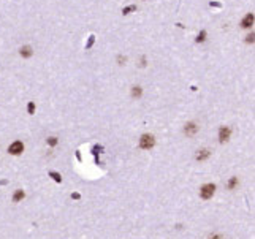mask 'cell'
<instances>
[{
  "label": "cell",
  "instance_id": "cell-1",
  "mask_svg": "<svg viewBox=\"0 0 255 239\" xmlns=\"http://www.w3.org/2000/svg\"><path fill=\"white\" fill-rule=\"evenodd\" d=\"M214 192H215V185L214 184H204L201 187V190H200V196H201L203 199H209V198H212Z\"/></svg>",
  "mask_w": 255,
  "mask_h": 239
},
{
  "label": "cell",
  "instance_id": "cell-2",
  "mask_svg": "<svg viewBox=\"0 0 255 239\" xmlns=\"http://www.w3.org/2000/svg\"><path fill=\"white\" fill-rule=\"evenodd\" d=\"M155 144V140H154V136L152 135H143L141 136V140H140V147H143V149H151L152 146Z\"/></svg>",
  "mask_w": 255,
  "mask_h": 239
},
{
  "label": "cell",
  "instance_id": "cell-3",
  "mask_svg": "<svg viewBox=\"0 0 255 239\" xmlns=\"http://www.w3.org/2000/svg\"><path fill=\"white\" fill-rule=\"evenodd\" d=\"M22 151H24V144H22L21 141H14V143L8 147V152L13 154V155H19Z\"/></svg>",
  "mask_w": 255,
  "mask_h": 239
},
{
  "label": "cell",
  "instance_id": "cell-4",
  "mask_svg": "<svg viewBox=\"0 0 255 239\" xmlns=\"http://www.w3.org/2000/svg\"><path fill=\"white\" fill-rule=\"evenodd\" d=\"M230 133H231V130L228 128V127H220V130H219V141H220V143L228 141Z\"/></svg>",
  "mask_w": 255,
  "mask_h": 239
},
{
  "label": "cell",
  "instance_id": "cell-5",
  "mask_svg": "<svg viewBox=\"0 0 255 239\" xmlns=\"http://www.w3.org/2000/svg\"><path fill=\"white\" fill-rule=\"evenodd\" d=\"M254 24V14L251 13V14H247L246 18L242 19V22H241V27H244V29H247V27H251Z\"/></svg>",
  "mask_w": 255,
  "mask_h": 239
},
{
  "label": "cell",
  "instance_id": "cell-6",
  "mask_svg": "<svg viewBox=\"0 0 255 239\" xmlns=\"http://www.w3.org/2000/svg\"><path fill=\"white\" fill-rule=\"evenodd\" d=\"M198 131V127L195 125V124H192V122H190V124H187L185 125V133H187V135H195V133Z\"/></svg>",
  "mask_w": 255,
  "mask_h": 239
},
{
  "label": "cell",
  "instance_id": "cell-7",
  "mask_svg": "<svg viewBox=\"0 0 255 239\" xmlns=\"http://www.w3.org/2000/svg\"><path fill=\"white\" fill-rule=\"evenodd\" d=\"M21 55H22V57H30V55H32V48L30 46L21 48Z\"/></svg>",
  "mask_w": 255,
  "mask_h": 239
},
{
  "label": "cell",
  "instance_id": "cell-8",
  "mask_svg": "<svg viewBox=\"0 0 255 239\" xmlns=\"http://www.w3.org/2000/svg\"><path fill=\"white\" fill-rule=\"evenodd\" d=\"M24 196H25L24 190H16L14 195H13V201H21V199L24 198Z\"/></svg>",
  "mask_w": 255,
  "mask_h": 239
},
{
  "label": "cell",
  "instance_id": "cell-9",
  "mask_svg": "<svg viewBox=\"0 0 255 239\" xmlns=\"http://www.w3.org/2000/svg\"><path fill=\"white\" fill-rule=\"evenodd\" d=\"M208 157H209V151H208V149H203V151H200L197 154V160H204Z\"/></svg>",
  "mask_w": 255,
  "mask_h": 239
},
{
  "label": "cell",
  "instance_id": "cell-10",
  "mask_svg": "<svg viewBox=\"0 0 255 239\" xmlns=\"http://www.w3.org/2000/svg\"><path fill=\"white\" fill-rule=\"evenodd\" d=\"M49 176H51L55 182H62V176H60L59 173H54V171H51V173H49Z\"/></svg>",
  "mask_w": 255,
  "mask_h": 239
},
{
  "label": "cell",
  "instance_id": "cell-11",
  "mask_svg": "<svg viewBox=\"0 0 255 239\" xmlns=\"http://www.w3.org/2000/svg\"><path fill=\"white\" fill-rule=\"evenodd\" d=\"M236 184H238V177H231L230 182H228V188H230V190H231V188H235Z\"/></svg>",
  "mask_w": 255,
  "mask_h": 239
},
{
  "label": "cell",
  "instance_id": "cell-12",
  "mask_svg": "<svg viewBox=\"0 0 255 239\" xmlns=\"http://www.w3.org/2000/svg\"><path fill=\"white\" fill-rule=\"evenodd\" d=\"M132 95H133V97H140V95H141V87H133Z\"/></svg>",
  "mask_w": 255,
  "mask_h": 239
},
{
  "label": "cell",
  "instance_id": "cell-13",
  "mask_svg": "<svg viewBox=\"0 0 255 239\" xmlns=\"http://www.w3.org/2000/svg\"><path fill=\"white\" fill-rule=\"evenodd\" d=\"M48 144H49V146H55V144H57V138H49V140H48Z\"/></svg>",
  "mask_w": 255,
  "mask_h": 239
},
{
  "label": "cell",
  "instance_id": "cell-14",
  "mask_svg": "<svg viewBox=\"0 0 255 239\" xmlns=\"http://www.w3.org/2000/svg\"><path fill=\"white\" fill-rule=\"evenodd\" d=\"M204 37H206V32H201L197 38V41H204Z\"/></svg>",
  "mask_w": 255,
  "mask_h": 239
},
{
  "label": "cell",
  "instance_id": "cell-15",
  "mask_svg": "<svg viewBox=\"0 0 255 239\" xmlns=\"http://www.w3.org/2000/svg\"><path fill=\"white\" fill-rule=\"evenodd\" d=\"M133 10H136V7H129V8H124V14H129L130 11H133Z\"/></svg>",
  "mask_w": 255,
  "mask_h": 239
},
{
  "label": "cell",
  "instance_id": "cell-16",
  "mask_svg": "<svg viewBox=\"0 0 255 239\" xmlns=\"http://www.w3.org/2000/svg\"><path fill=\"white\" fill-rule=\"evenodd\" d=\"M33 111H35V105H33V103H29V113L33 114Z\"/></svg>",
  "mask_w": 255,
  "mask_h": 239
},
{
  "label": "cell",
  "instance_id": "cell-17",
  "mask_svg": "<svg viewBox=\"0 0 255 239\" xmlns=\"http://www.w3.org/2000/svg\"><path fill=\"white\" fill-rule=\"evenodd\" d=\"M209 239H222V238H220L219 235H212V236H211Z\"/></svg>",
  "mask_w": 255,
  "mask_h": 239
},
{
  "label": "cell",
  "instance_id": "cell-18",
  "mask_svg": "<svg viewBox=\"0 0 255 239\" xmlns=\"http://www.w3.org/2000/svg\"><path fill=\"white\" fill-rule=\"evenodd\" d=\"M71 198H75V199H78V198H79V193H73V195H71Z\"/></svg>",
  "mask_w": 255,
  "mask_h": 239
}]
</instances>
